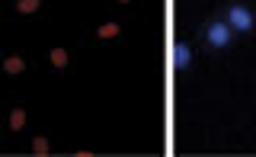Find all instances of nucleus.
Here are the masks:
<instances>
[{"label": "nucleus", "mask_w": 256, "mask_h": 157, "mask_svg": "<svg viewBox=\"0 0 256 157\" xmlns=\"http://www.w3.org/2000/svg\"><path fill=\"white\" fill-rule=\"evenodd\" d=\"M234 36H237V32L228 26V20H224V16L208 20L205 26H202V45H205V48H212V52H224V48H230Z\"/></svg>", "instance_id": "1"}, {"label": "nucleus", "mask_w": 256, "mask_h": 157, "mask_svg": "<svg viewBox=\"0 0 256 157\" xmlns=\"http://www.w3.org/2000/svg\"><path fill=\"white\" fill-rule=\"evenodd\" d=\"M221 16L228 20V26L234 29L237 36H250L253 29H256V16H253V10H250V6H244V4H228Z\"/></svg>", "instance_id": "2"}, {"label": "nucleus", "mask_w": 256, "mask_h": 157, "mask_svg": "<svg viewBox=\"0 0 256 157\" xmlns=\"http://www.w3.org/2000/svg\"><path fill=\"white\" fill-rule=\"evenodd\" d=\"M173 64L180 68V70H189V64H192V48H189L186 42H180L173 48Z\"/></svg>", "instance_id": "3"}, {"label": "nucleus", "mask_w": 256, "mask_h": 157, "mask_svg": "<svg viewBox=\"0 0 256 157\" xmlns=\"http://www.w3.org/2000/svg\"><path fill=\"white\" fill-rule=\"evenodd\" d=\"M4 70H6V74H16V70H22V61H20V58H10V61L4 64Z\"/></svg>", "instance_id": "4"}, {"label": "nucleus", "mask_w": 256, "mask_h": 157, "mask_svg": "<svg viewBox=\"0 0 256 157\" xmlns=\"http://www.w3.org/2000/svg\"><path fill=\"white\" fill-rule=\"evenodd\" d=\"M16 6H20V10H36V0H29V4H26V0H20Z\"/></svg>", "instance_id": "5"}]
</instances>
